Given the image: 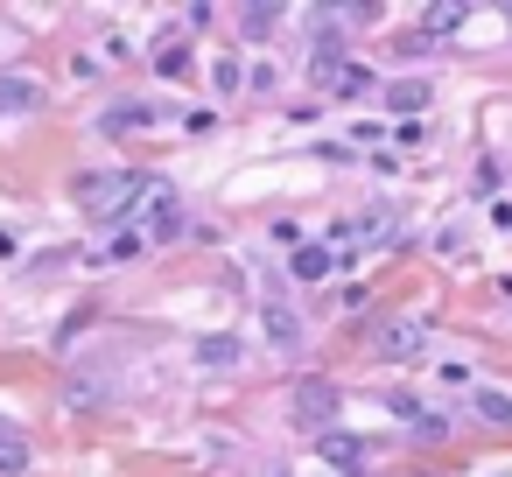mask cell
<instances>
[{
	"instance_id": "obj_9",
	"label": "cell",
	"mask_w": 512,
	"mask_h": 477,
	"mask_svg": "<svg viewBox=\"0 0 512 477\" xmlns=\"http://www.w3.org/2000/svg\"><path fill=\"white\" fill-rule=\"evenodd\" d=\"M36 106V85L29 78H0V113H29Z\"/></svg>"
},
{
	"instance_id": "obj_3",
	"label": "cell",
	"mask_w": 512,
	"mask_h": 477,
	"mask_svg": "<svg viewBox=\"0 0 512 477\" xmlns=\"http://www.w3.org/2000/svg\"><path fill=\"white\" fill-rule=\"evenodd\" d=\"M421 344H428V330H421V323H407V316H400L393 330H379V351H386V358H414Z\"/></svg>"
},
{
	"instance_id": "obj_4",
	"label": "cell",
	"mask_w": 512,
	"mask_h": 477,
	"mask_svg": "<svg viewBox=\"0 0 512 477\" xmlns=\"http://www.w3.org/2000/svg\"><path fill=\"white\" fill-rule=\"evenodd\" d=\"M470 407H477V421H491V428H512V400H505L498 386H470Z\"/></svg>"
},
{
	"instance_id": "obj_11",
	"label": "cell",
	"mask_w": 512,
	"mask_h": 477,
	"mask_svg": "<svg viewBox=\"0 0 512 477\" xmlns=\"http://www.w3.org/2000/svg\"><path fill=\"white\" fill-rule=\"evenodd\" d=\"M267 337H274V344H295V316H288V309H267Z\"/></svg>"
},
{
	"instance_id": "obj_10",
	"label": "cell",
	"mask_w": 512,
	"mask_h": 477,
	"mask_svg": "<svg viewBox=\"0 0 512 477\" xmlns=\"http://www.w3.org/2000/svg\"><path fill=\"white\" fill-rule=\"evenodd\" d=\"M197 358H204V365H232V358H239V344H232V337H204V344H197Z\"/></svg>"
},
{
	"instance_id": "obj_1",
	"label": "cell",
	"mask_w": 512,
	"mask_h": 477,
	"mask_svg": "<svg viewBox=\"0 0 512 477\" xmlns=\"http://www.w3.org/2000/svg\"><path fill=\"white\" fill-rule=\"evenodd\" d=\"M78 190V204L92 211V218H127V204H141V176H127V169H92V176H78L71 183Z\"/></svg>"
},
{
	"instance_id": "obj_2",
	"label": "cell",
	"mask_w": 512,
	"mask_h": 477,
	"mask_svg": "<svg viewBox=\"0 0 512 477\" xmlns=\"http://www.w3.org/2000/svg\"><path fill=\"white\" fill-rule=\"evenodd\" d=\"M337 414V386L330 379H302L295 386V421H330Z\"/></svg>"
},
{
	"instance_id": "obj_7",
	"label": "cell",
	"mask_w": 512,
	"mask_h": 477,
	"mask_svg": "<svg viewBox=\"0 0 512 477\" xmlns=\"http://www.w3.org/2000/svg\"><path fill=\"white\" fill-rule=\"evenodd\" d=\"M29 470V442L15 428H0V477H22Z\"/></svg>"
},
{
	"instance_id": "obj_6",
	"label": "cell",
	"mask_w": 512,
	"mask_h": 477,
	"mask_svg": "<svg viewBox=\"0 0 512 477\" xmlns=\"http://www.w3.org/2000/svg\"><path fill=\"white\" fill-rule=\"evenodd\" d=\"M288 274H295V281H323V274H330V253H323V246H295Z\"/></svg>"
},
{
	"instance_id": "obj_12",
	"label": "cell",
	"mask_w": 512,
	"mask_h": 477,
	"mask_svg": "<svg viewBox=\"0 0 512 477\" xmlns=\"http://www.w3.org/2000/svg\"><path fill=\"white\" fill-rule=\"evenodd\" d=\"M323 456H330V463H358V442H344V435H323Z\"/></svg>"
},
{
	"instance_id": "obj_8",
	"label": "cell",
	"mask_w": 512,
	"mask_h": 477,
	"mask_svg": "<svg viewBox=\"0 0 512 477\" xmlns=\"http://www.w3.org/2000/svg\"><path fill=\"white\" fill-rule=\"evenodd\" d=\"M330 92H337V99H358V92H372V71H365V64H337Z\"/></svg>"
},
{
	"instance_id": "obj_5",
	"label": "cell",
	"mask_w": 512,
	"mask_h": 477,
	"mask_svg": "<svg viewBox=\"0 0 512 477\" xmlns=\"http://www.w3.org/2000/svg\"><path fill=\"white\" fill-rule=\"evenodd\" d=\"M428 99H435V92H428L421 78H400V85H386V106H393V113H421Z\"/></svg>"
}]
</instances>
